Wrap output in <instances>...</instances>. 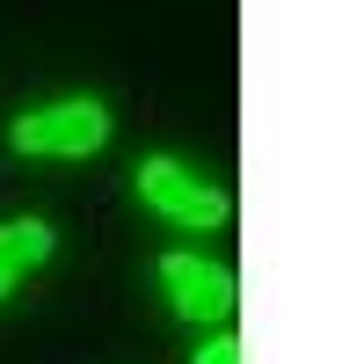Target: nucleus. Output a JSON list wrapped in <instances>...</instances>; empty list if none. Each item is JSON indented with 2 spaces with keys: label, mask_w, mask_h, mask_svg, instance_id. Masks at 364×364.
Segmentation results:
<instances>
[{
  "label": "nucleus",
  "mask_w": 364,
  "mask_h": 364,
  "mask_svg": "<svg viewBox=\"0 0 364 364\" xmlns=\"http://www.w3.org/2000/svg\"><path fill=\"white\" fill-rule=\"evenodd\" d=\"M161 291H168V306L190 321V328H219V321H233V306H240V277H233L226 262L190 255V248L161 255Z\"/></svg>",
  "instance_id": "nucleus-3"
},
{
  "label": "nucleus",
  "mask_w": 364,
  "mask_h": 364,
  "mask_svg": "<svg viewBox=\"0 0 364 364\" xmlns=\"http://www.w3.org/2000/svg\"><path fill=\"white\" fill-rule=\"evenodd\" d=\"M51 248H58V233L44 219H8L0 226V299H8L37 262H51Z\"/></svg>",
  "instance_id": "nucleus-4"
},
{
  "label": "nucleus",
  "mask_w": 364,
  "mask_h": 364,
  "mask_svg": "<svg viewBox=\"0 0 364 364\" xmlns=\"http://www.w3.org/2000/svg\"><path fill=\"white\" fill-rule=\"evenodd\" d=\"M15 154H37V161H87L109 146V109L95 95H66V102H44V109H22L8 124Z\"/></svg>",
  "instance_id": "nucleus-1"
},
{
  "label": "nucleus",
  "mask_w": 364,
  "mask_h": 364,
  "mask_svg": "<svg viewBox=\"0 0 364 364\" xmlns=\"http://www.w3.org/2000/svg\"><path fill=\"white\" fill-rule=\"evenodd\" d=\"M197 364H240V336H226V328H211V336L197 343Z\"/></svg>",
  "instance_id": "nucleus-5"
},
{
  "label": "nucleus",
  "mask_w": 364,
  "mask_h": 364,
  "mask_svg": "<svg viewBox=\"0 0 364 364\" xmlns=\"http://www.w3.org/2000/svg\"><path fill=\"white\" fill-rule=\"evenodd\" d=\"M132 175H139L146 211L168 219V226H182V233H204V226H226L233 219V197L219 190V182H204L190 161H175V154H146Z\"/></svg>",
  "instance_id": "nucleus-2"
}]
</instances>
